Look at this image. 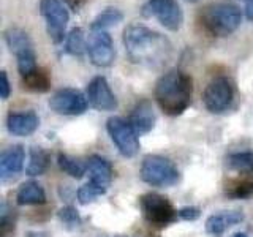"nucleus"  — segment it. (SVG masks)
I'll return each mask as SVG.
<instances>
[{
  "label": "nucleus",
  "mask_w": 253,
  "mask_h": 237,
  "mask_svg": "<svg viewBox=\"0 0 253 237\" xmlns=\"http://www.w3.org/2000/svg\"><path fill=\"white\" fill-rule=\"evenodd\" d=\"M24 158H26V152L22 146H11L3 150L0 157V179L5 182L16 176L22 169Z\"/></svg>",
  "instance_id": "nucleus-17"
},
{
  "label": "nucleus",
  "mask_w": 253,
  "mask_h": 237,
  "mask_svg": "<svg viewBox=\"0 0 253 237\" xmlns=\"http://www.w3.org/2000/svg\"><path fill=\"white\" fill-rule=\"evenodd\" d=\"M187 2H190V3H195V2H200V0H187Z\"/></svg>",
  "instance_id": "nucleus-36"
},
{
  "label": "nucleus",
  "mask_w": 253,
  "mask_h": 237,
  "mask_svg": "<svg viewBox=\"0 0 253 237\" xmlns=\"http://www.w3.org/2000/svg\"><path fill=\"white\" fill-rule=\"evenodd\" d=\"M116 237H125V236H116Z\"/></svg>",
  "instance_id": "nucleus-37"
},
{
  "label": "nucleus",
  "mask_w": 253,
  "mask_h": 237,
  "mask_svg": "<svg viewBox=\"0 0 253 237\" xmlns=\"http://www.w3.org/2000/svg\"><path fill=\"white\" fill-rule=\"evenodd\" d=\"M26 237H51V234L46 231H29Z\"/></svg>",
  "instance_id": "nucleus-34"
},
{
  "label": "nucleus",
  "mask_w": 253,
  "mask_h": 237,
  "mask_svg": "<svg viewBox=\"0 0 253 237\" xmlns=\"http://www.w3.org/2000/svg\"><path fill=\"white\" fill-rule=\"evenodd\" d=\"M14 223L16 212L6 202H2V207H0V236L6 237L8 234H11L14 231Z\"/></svg>",
  "instance_id": "nucleus-26"
},
{
  "label": "nucleus",
  "mask_w": 253,
  "mask_h": 237,
  "mask_svg": "<svg viewBox=\"0 0 253 237\" xmlns=\"http://www.w3.org/2000/svg\"><path fill=\"white\" fill-rule=\"evenodd\" d=\"M10 92H11V87H10V81H8L6 71H2V73H0V97H2V100H8Z\"/></svg>",
  "instance_id": "nucleus-31"
},
{
  "label": "nucleus",
  "mask_w": 253,
  "mask_h": 237,
  "mask_svg": "<svg viewBox=\"0 0 253 237\" xmlns=\"http://www.w3.org/2000/svg\"><path fill=\"white\" fill-rule=\"evenodd\" d=\"M65 2L68 3V6H71V8H73L75 11H78L79 8H81V5H83V3L85 2V0H65Z\"/></svg>",
  "instance_id": "nucleus-33"
},
{
  "label": "nucleus",
  "mask_w": 253,
  "mask_h": 237,
  "mask_svg": "<svg viewBox=\"0 0 253 237\" xmlns=\"http://www.w3.org/2000/svg\"><path fill=\"white\" fill-rule=\"evenodd\" d=\"M233 237H247V234H244V233H237V234H234Z\"/></svg>",
  "instance_id": "nucleus-35"
},
{
  "label": "nucleus",
  "mask_w": 253,
  "mask_h": 237,
  "mask_svg": "<svg viewBox=\"0 0 253 237\" xmlns=\"http://www.w3.org/2000/svg\"><path fill=\"white\" fill-rule=\"evenodd\" d=\"M234 100V85L226 76H217L206 85L203 101L212 114H221L229 109Z\"/></svg>",
  "instance_id": "nucleus-7"
},
{
  "label": "nucleus",
  "mask_w": 253,
  "mask_h": 237,
  "mask_svg": "<svg viewBox=\"0 0 253 237\" xmlns=\"http://www.w3.org/2000/svg\"><path fill=\"white\" fill-rule=\"evenodd\" d=\"M245 18L253 21V0H249L247 5H245Z\"/></svg>",
  "instance_id": "nucleus-32"
},
{
  "label": "nucleus",
  "mask_w": 253,
  "mask_h": 237,
  "mask_svg": "<svg viewBox=\"0 0 253 237\" xmlns=\"http://www.w3.org/2000/svg\"><path fill=\"white\" fill-rule=\"evenodd\" d=\"M228 166L233 171L242 174V176H250L253 174V152H236L228 155Z\"/></svg>",
  "instance_id": "nucleus-23"
},
{
  "label": "nucleus",
  "mask_w": 253,
  "mask_h": 237,
  "mask_svg": "<svg viewBox=\"0 0 253 237\" xmlns=\"http://www.w3.org/2000/svg\"><path fill=\"white\" fill-rule=\"evenodd\" d=\"M200 21L204 30L212 37H228L239 29L242 13L236 3L228 0H217L203 8Z\"/></svg>",
  "instance_id": "nucleus-3"
},
{
  "label": "nucleus",
  "mask_w": 253,
  "mask_h": 237,
  "mask_svg": "<svg viewBox=\"0 0 253 237\" xmlns=\"http://www.w3.org/2000/svg\"><path fill=\"white\" fill-rule=\"evenodd\" d=\"M87 54L95 67H109L114 62L116 49L108 30H90L87 38Z\"/></svg>",
  "instance_id": "nucleus-11"
},
{
  "label": "nucleus",
  "mask_w": 253,
  "mask_h": 237,
  "mask_svg": "<svg viewBox=\"0 0 253 237\" xmlns=\"http://www.w3.org/2000/svg\"><path fill=\"white\" fill-rule=\"evenodd\" d=\"M139 174H141V179L144 180L146 184L152 187H158V188L172 187V185H176L180 179V174H179V169L176 168V164L162 155L144 157V160L141 163Z\"/></svg>",
  "instance_id": "nucleus-4"
},
{
  "label": "nucleus",
  "mask_w": 253,
  "mask_h": 237,
  "mask_svg": "<svg viewBox=\"0 0 253 237\" xmlns=\"http://www.w3.org/2000/svg\"><path fill=\"white\" fill-rule=\"evenodd\" d=\"M247 2H249V0H247Z\"/></svg>",
  "instance_id": "nucleus-38"
},
{
  "label": "nucleus",
  "mask_w": 253,
  "mask_h": 237,
  "mask_svg": "<svg viewBox=\"0 0 253 237\" xmlns=\"http://www.w3.org/2000/svg\"><path fill=\"white\" fill-rule=\"evenodd\" d=\"M85 97L89 105L97 111L108 113V111H114L117 108V98L111 90L105 76H95L92 79L87 85Z\"/></svg>",
  "instance_id": "nucleus-13"
},
{
  "label": "nucleus",
  "mask_w": 253,
  "mask_h": 237,
  "mask_svg": "<svg viewBox=\"0 0 253 237\" xmlns=\"http://www.w3.org/2000/svg\"><path fill=\"white\" fill-rule=\"evenodd\" d=\"M226 195L229 198H236V199H247L253 196V179L234 182L233 185L226 188Z\"/></svg>",
  "instance_id": "nucleus-27"
},
{
  "label": "nucleus",
  "mask_w": 253,
  "mask_h": 237,
  "mask_svg": "<svg viewBox=\"0 0 253 237\" xmlns=\"http://www.w3.org/2000/svg\"><path fill=\"white\" fill-rule=\"evenodd\" d=\"M245 215L241 210H225L220 213H213L206 220V231L213 237H220L226 229L242 223Z\"/></svg>",
  "instance_id": "nucleus-16"
},
{
  "label": "nucleus",
  "mask_w": 253,
  "mask_h": 237,
  "mask_svg": "<svg viewBox=\"0 0 253 237\" xmlns=\"http://www.w3.org/2000/svg\"><path fill=\"white\" fill-rule=\"evenodd\" d=\"M40 125V118L34 111L10 113L6 117V128L13 136H30Z\"/></svg>",
  "instance_id": "nucleus-14"
},
{
  "label": "nucleus",
  "mask_w": 253,
  "mask_h": 237,
  "mask_svg": "<svg viewBox=\"0 0 253 237\" xmlns=\"http://www.w3.org/2000/svg\"><path fill=\"white\" fill-rule=\"evenodd\" d=\"M22 84L27 90L35 92V93H44L49 90L51 87V78L47 75V71L43 68H37L32 71L30 75L22 78Z\"/></svg>",
  "instance_id": "nucleus-21"
},
{
  "label": "nucleus",
  "mask_w": 253,
  "mask_h": 237,
  "mask_svg": "<svg viewBox=\"0 0 253 237\" xmlns=\"http://www.w3.org/2000/svg\"><path fill=\"white\" fill-rule=\"evenodd\" d=\"M40 14L46 21L47 35L52 43L59 44L67 38L65 30L68 26V11L60 0H42L40 2Z\"/></svg>",
  "instance_id": "nucleus-10"
},
{
  "label": "nucleus",
  "mask_w": 253,
  "mask_h": 237,
  "mask_svg": "<svg viewBox=\"0 0 253 237\" xmlns=\"http://www.w3.org/2000/svg\"><path fill=\"white\" fill-rule=\"evenodd\" d=\"M139 207L142 215L150 226L165 228L177 220L179 213L172 204L158 193H146L139 198Z\"/></svg>",
  "instance_id": "nucleus-6"
},
{
  "label": "nucleus",
  "mask_w": 253,
  "mask_h": 237,
  "mask_svg": "<svg viewBox=\"0 0 253 237\" xmlns=\"http://www.w3.org/2000/svg\"><path fill=\"white\" fill-rule=\"evenodd\" d=\"M87 169L90 174V184L103 190L109 188L111 180H113V166L108 160L98 155H92L87 161Z\"/></svg>",
  "instance_id": "nucleus-18"
},
{
  "label": "nucleus",
  "mask_w": 253,
  "mask_h": 237,
  "mask_svg": "<svg viewBox=\"0 0 253 237\" xmlns=\"http://www.w3.org/2000/svg\"><path fill=\"white\" fill-rule=\"evenodd\" d=\"M157 116L152 108V103L149 100H141L133 106L130 114V123L138 134H146L155 126Z\"/></svg>",
  "instance_id": "nucleus-15"
},
{
  "label": "nucleus",
  "mask_w": 253,
  "mask_h": 237,
  "mask_svg": "<svg viewBox=\"0 0 253 237\" xmlns=\"http://www.w3.org/2000/svg\"><path fill=\"white\" fill-rule=\"evenodd\" d=\"M87 97L76 89H60L49 100V108L59 116H81L87 111Z\"/></svg>",
  "instance_id": "nucleus-12"
},
{
  "label": "nucleus",
  "mask_w": 253,
  "mask_h": 237,
  "mask_svg": "<svg viewBox=\"0 0 253 237\" xmlns=\"http://www.w3.org/2000/svg\"><path fill=\"white\" fill-rule=\"evenodd\" d=\"M57 163L59 168L73 179H81L87 171V166L81 160H78L75 157H70L67 154H59Z\"/></svg>",
  "instance_id": "nucleus-24"
},
{
  "label": "nucleus",
  "mask_w": 253,
  "mask_h": 237,
  "mask_svg": "<svg viewBox=\"0 0 253 237\" xmlns=\"http://www.w3.org/2000/svg\"><path fill=\"white\" fill-rule=\"evenodd\" d=\"M122 41L130 60L142 67L158 68L165 65L172 54L169 40L142 24H130L124 30Z\"/></svg>",
  "instance_id": "nucleus-1"
},
{
  "label": "nucleus",
  "mask_w": 253,
  "mask_h": 237,
  "mask_svg": "<svg viewBox=\"0 0 253 237\" xmlns=\"http://www.w3.org/2000/svg\"><path fill=\"white\" fill-rule=\"evenodd\" d=\"M106 193V190H103V188H98L97 185H93L90 184V182H87L85 185H83L81 188L78 190V199L81 204H90L93 202L97 198L103 196Z\"/></svg>",
  "instance_id": "nucleus-28"
},
{
  "label": "nucleus",
  "mask_w": 253,
  "mask_h": 237,
  "mask_svg": "<svg viewBox=\"0 0 253 237\" xmlns=\"http://www.w3.org/2000/svg\"><path fill=\"white\" fill-rule=\"evenodd\" d=\"M85 49H87V41H85V38H84L83 29H79V27L73 29L67 35V38H65V51L70 55L81 57Z\"/></svg>",
  "instance_id": "nucleus-25"
},
{
  "label": "nucleus",
  "mask_w": 253,
  "mask_h": 237,
  "mask_svg": "<svg viewBox=\"0 0 253 237\" xmlns=\"http://www.w3.org/2000/svg\"><path fill=\"white\" fill-rule=\"evenodd\" d=\"M108 134L116 144L121 155L131 158L139 150V138L138 131L133 128L130 120H125L122 117H111L106 122Z\"/></svg>",
  "instance_id": "nucleus-8"
},
{
  "label": "nucleus",
  "mask_w": 253,
  "mask_h": 237,
  "mask_svg": "<svg viewBox=\"0 0 253 237\" xmlns=\"http://www.w3.org/2000/svg\"><path fill=\"white\" fill-rule=\"evenodd\" d=\"M16 201L19 205H38L46 202V193L44 188L38 182H26L22 184L16 193Z\"/></svg>",
  "instance_id": "nucleus-19"
},
{
  "label": "nucleus",
  "mask_w": 253,
  "mask_h": 237,
  "mask_svg": "<svg viewBox=\"0 0 253 237\" xmlns=\"http://www.w3.org/2000/svg\"><path fill=\"white\" fill-rule=\"evenodd\" d=\"M154 97L165 114L172 117L184 114L192 105L193 79L182 70H169L158 78Z\"/></svg>",
  "instance_id": "nucleus-2"
},
{
  "label": "nucleus",
  "mask_w": 253,
  "mask_h": 237,
  "mask_svg": "<svg viewBox=\"0 0 253 237\" xmlns=\"http://www.w3.org/2000/svg\"><path fill=\"white\" fill-rule=\"evenodd\" d=\"M179 217L182 220H187V221H193L196 218H200L201 215V210L198 207H182L180 210H177Z\"/></svg>",
  "instance_id": "nucleus-30"
},
{
  "label": "nucleus",
  "mask_w": 253,
  "mask_h": 237,
  "mask_svg": "<svg viewBox=\"0 0 253 237\" xmlns=\"http://www.w3.org/2000/svg\"><path fill=\"white\" fill-rule=\"evenodd\" d=\"M142 14L155 18L166 30L177 32L184 24V13L177 0H147L142 6Z\"/></svg>",
  "instance_id": "nucleus-9"
},
{
  "label": "nucleus",
  "mask_w": 253,
  "mask_h": 237,
  "mask_svg": "<svg viewBox=\"0 0 253 237\" xmlns=\"http://www.w3.org/2000/svg\"><path fill=\"white\" fill-rule=\"evenodd\" d=\"M59 218L68 229H76L81 226V217H79L78 210L71 207V205H67V207H62L59 210Z\"/></svg>",
  "instance_id": "nucleus-29"
},
{
  "label": "nucleus",
  "mask_w": 253,
  "mask_h": 237,
  "mask_svg": "<svg viewBox=\"0 0 253 237\" xmlns=\"http://www.w3.org/2000/svg\"><path fill=\"white\" fill-rule=\"evenodd\" d=\"M124 19V13L114 6H108L105 8L101 13L97 14L90 24V30H106L113 26H117L119 22H122Z\"/></svg>",
  "instance_id": "nucleus-22"
},
{
  "label": "nucleus",
  "mask_w": 253,
  "mask_h": 237,
  "mask_svg": "<svg viewBox=\"0 0 253 237\" xmlns=\"http://www.w3.org/2000/svg\"><path fill=\"white\" fill-rule=\"evenodd\" d=\"M51 157L43 147H32L30 149V157H29V164L26 168V172L29 176H42L46 172L47 166H49Z\"/></svg>",
  "instance_id": "nucleus-20"
},
{
  "label": "nucleus",
  "mask_w": 253,
  "mask_h": 237,
  "mask_svg": "<svg viewBox=\"0 0 253 237\" xmlns=\"http://www.w3.org/2000/svg\"><path fill=\"white\" fill-rule=\"evenodd\" d=\"M5 41H6V46L10 47L11 54H14L21 78L30 75L32 71H35L38 68L34 44H32V40L27 35L26 30H22L19 27L6 29Z\"/></svg>",
  "instance_id": "nucleus-5"
}]
</instances>
